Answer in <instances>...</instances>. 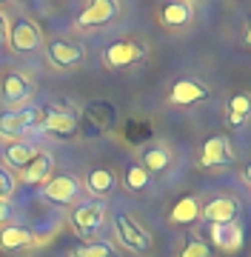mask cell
Returning a JSON list of instances; mask_svg holds the SVG:
<instances>
[{
    "label": "cell",
    "mask_w": 251,
    "mask_h": 257,
    "mask_svg": "<svg viewBox=\"0 0 251 257\" xmlns=\"http://www.w3.org/2000/svg\"><path fill=\"white\" fill-rule=\"evenodd\" d=\"M114 229H117V237H120V243L126 248L140 251V254L151 251V234L143 229L134 217H129V214H117V217H114Z\"/></svg>",
    "instance_id": "6da1fadb"
},
{
    "label": "cell",
    "mask_w": 251,
    "mask_h": 257,
    "mask_svg": "<svg viewBox=\"0 0 251 257\" xmlns=\"http://www.w3.org/2000/svg\"><path fill=\"white\" fill-rule=\"evenodd\" d=\"M143 57H146V46L140 40H117L106 49L103 60H106L109 69H126V66H134L137 60H143Z\"/></svg>",
    "instance_id": "3957f363"
},
{
    "label": "cell",
    "mask_w": 251,
    "mask_h": 257,
    "mask_svg": "<svg viewBox=\"0 0 251 257\" xmlns=\"http://www.w3.org/2000/svg\"><path fill=\"white\" fill-rule=\"evenodd\" d=\"M12 194H15V177L6 169H0V200H9Z\"/></svg>",
    "instance_id": "484cf974"
},
{
    "label": "cell",
    "mask_w": 251,
    "mask_h": 257,
    "mask_svg": "<svg viewBox=\"0 0 251 257\" xmlns=\"http://www.w3.org/2000/svg\"><path fill=\"white\" fill-rule=\"evenodd\" d=\"M77 192H80V183H77L75 175H57L52 180H46V186H43V197L52 203H60V206L72 203L77 197Z\"/></svg>",
    "instance_id": "ba28073f"
},
{
    "label": "cell",
    "mask_w": 251,
    "mask_h": 257,
    "mask_svg": "<svg viewBox=\"0 0 251 257\" xmlns=\"http://www.w3.org/2000/svg\"><path fill=\"white\" fill-rule=\"evenodd\" d=\"M12 206H9V200H0V226H9V220H12Z\"/></svg>",
    "instance_id": "4316f807"
},
{
    "label": "cell",
    "mask_w": 251,
    "mask_h": 257,
    "mask_svg": "<svg viewBox=\"0 0 251 257\" xmlns=\"http://www.w3.org/2000/svg\"><path fill=\"white\" fill-rule=\"evenodd\" d=\"M180 257H211V251H208V246L200 237H188L183 251H180Z\"/></svg>",
    "instance_id": "d4e9b609"
},
{
    "label": "cell",
    "mask_w": 251,
    "mask_h": 257,
    "mask_svg": "<svg viewBox=\"0 0 251 257\" xmlns=\"http://www.w3.org/2000/svg\"><path fill=\"white\" fill-rule=\"evenodd\" d=\"M120 15V3L117 0H94L89 3L80 15H77V26L89 29V26H106Z\"/></svg>",
    "instance_id": "277c9868"
},
{
    "label": "cell",
    "mask_w": 251,
    "mask_h": 257,
    "mask_svg": "<svg viewBox=\"0 0 251 257\" xmlns=\"http://www.w3.org/2000/svg\"><path fill=\"white\" fill-rule=\"evenodd\" d=\"M146 186H149V172L140 163L129 166V169H126V189H129V192H143Z\"/></svg>",
    "instance_id": "603a6c76"
},
{
    "label": "cell",
    "mask_w": 251,
    "mask_h": 257,
    "mask_svg": "<svg viewBox=\"0 0 251 257\" xmlns=\"http://www.w3.org/2000/svg\"><path fill=\"white\" fill-rule=\"evenodd\" d=\"M40 132H49V135H63V138H69V135H75V132H77V117H75L69 109H57V106H52V109L43 111Z\"/></svg>",
    "instance_id": "9c48e42d"
},
{
    "label": "cell",
    "mask_w": 251,
    "mask_h": 257,
    "mask_svg": "<svg viewBox=\"0 0 251 257\" xmlns=\"http://www.w3.org/2000/svg\"><path fill=\"white\" fill-rule=\"evenodd\" d=\"M32 231L26 226H6L0 229V248L3 251H18V248H26L32 246Z\"/></svg>",
    "instance_id": "d6986e66"
},
{
    "label": "cell",
    "mask_w": 251,
    "mask_h": 257,
    "mask_svg": "<svg viewBox=\"0 0 251 257\" xmlns=\"http://www.w3.org/2000/svg\"><path fill=\"white\" fill-rule=\"evenodd\" d=\"M52 166H55V160H52V155L49 152H38L35 155V160L20 172V177H23V183L29 186H40V183H46L49 175H52Z\"/></svg>",
    "instance_id": "9a60e30c"
},
{
    "label": "cell",
    "mask_w": 251,
    "mask_h": 257,
    "mask_svg": "<svg viewBox=\"0 0 251 257\" xmlns=\"http://www.w3.org/2000/svg\"><path fill=\"white\" fill-rule=\"evenodd\" d=\"M245 177H248V183H251V163H248V169H245Z\"/></svg>",
    "instance_id": "f546056e"
},
{
    "label": "cell",
    "mask_w": 251,
    "mask_h": 257,
    "mask_svg": "<svg viewBox=\"0 0 251 257\" xmlns=\"http://www.w3.org/2000/svg\"><path fill=\"white\" fill-rule=\"evenodd\" d=\"M49 60L57 66V69H72L83 60V46H77L72 40H63V37H57L49 43Z\"/></svg>",
    "instance_id": "7c38bea8"
},
{
    "label": "cell",
    "mask_w": 251,
    "mask_h": 257,
    "mask_svg": "<svg viewBox=\"0 0 251 257\" xmlns=\"http://www.w3.org/2000/svg\"><path fill=\"white\" fill-rule=\"evenodd\" d=\"M168 163H171V157H168L166 149L151 146V149H146V152H143V163H140V166H143L146 172H166Z\"/></svg>",
    "instance_id": "7402d4cb"
},
{
    "label": "cell",
    "mask_w": 251,
    "mask_h": 257,
    "mask_svg": "<svg viewBox=\"0 0 251 257\" xmlns=\"http://www.w3.org/2000/svg\"><path fill=\"white\" fill-rule=\"evenodd\" d=\"M75 257H114L112 243H86L75 248Z\"/></svg>",
    "instance_id": "cb8c5ba5"
},
{
    "label": "cell",
    "mask_w": 251,
    "mask_h": 257,
    "mask_svg": "<svg viewBox=\"0 0 251 257\" xmlns=\"http://www.w3.org/2000/svg\"><path fill=\"white\" fill-rule=\"evenodd\" d=\"M237 211H240V203L234 197H214L211 203H205V209H200V214L211 226H225L237 220Z\"/></svg>",
    "instance_id": "8fae6325"
},
{
    "label": "cell",
    "mask_w": 251,
    "mask_h": 257,
    "mask_svg": "<svg viewBox=\"0 0 251 257\" xmlns=\"http://www.w3.org/2000/svg\"><path fill=\"white\" fill-rule=\"evenodd\" d=\"M208 97V86L194 77H183V80H177L171 86V94H168V100L174 103V106H191V103H200Z\"/></svg>",
    "instance_id": "30bf717a"
},
{
    "label": "cell",
    "mask_w": 251,
    "mask_h": 257,
    "mask_svg": "<svg viewBox=\"0 0 251 257\" xmlns=\"http://www.w3.org/2000/svg\"><path fill=\"white\" fill-rule=\"evenodd\" d=\"M40 120H43V109H20V111H6L0 114V138H20L29 128H40Z\"/></svg>",
    "instance_id": "7a4b0ae2"
},
{
    "label": "cell",
    "mask_w": 251,
    "mask_h": 257,
    "mask_svg": "<svg viewBox=\"0 0 251 257\" xmlns=\"http://www.w3.org/2000/svg\"><path fill=\"white\" fill-rule=\"evenodd\" d=\"M248 117H251V94H245V92L231 94V100H228V120H231V126H242Z\"/></svg>",
    "instance_id": "44dd1931"
},
{
    "label": "cell",
    "mask_w": 251,
    "mask_h": 257,
    "mask_svg": "<svg viewBox=\"0 0 251 257\" xmlns=\"http://www.w3.org/2000/svg\"><path fill=\"white\" fill-rule=\"evenodd\" d=\"M103 217H106L103 203L100 200H86L72 211V226H75L80 234H94V231H100Z\"/></svg>",
    "instance_id": "5b68a950"
},
{
    "label": "cell",
    "mask_w": 251,
    "mask_h": 257,
    "mask_svg": "<svg viewBox=\"0 0 251 257\" xmlns=\"http://www.w3.org/2000/svg\"><path fill=\"white\" fill-rule=\"evenodd\" d=\"M200 220V203H197L194 194H186L171 206V223H180V226H191V223Z\"/></svg>",
    "instance_id": "e0dca14e"
},
{
    "label": "cell",
    "mask_w": 251,
    "mask_h": 257,
    "mask_svg": "<svg viewBox=\"0 0 251 257\" xmlns=\"http://www.w3.org/2000/svg\"><path fill=\"white\" fill-rule=\"evenodd\" d=\"M40 149L35 146V143H12L6 152H3V160H6V166H12V169H18V172H23L32 160H35V155H38Z\"/></svg>",
    "instance_id": "ac0fdd59"
},
{
    "label": "cell",
    "mask_w": 251,
    "mask_h": 257,
    "mask_svg": "<svg viewBox=\"0 0 251 257\" xmlns=\"http://www.w3.org/2000/svg\"><path fill=\"white\" fill-rule=\"evenodd\" d=\"M6 35H9V23H6V18L0 15V43L6 40Z\"/></svg>",
    "instance_id": "83f0119b"
},
{
    "label": "cell",
    "mask_w": 251,
    "mask_h": 257,
    "mask_svg": "<svg viewBox=\"0 0 251 257\" xmlns=\"http://www.w3.org/2000/svg\"><path fill=\"white\" fill-rule=\"evenodd\" d=\"M245 46H251V18H248V23H245Z\"/></svg>",
    "instance_id": "f1b7e54d"
},
{
    "label": "cell",
    "mask_w": 251,
    "mask_h": 257,
    "mask_svg": "<svg viewBox=\"0 0 251 257\" xmlns=\"http://www.w3.org/2000/svg\"><path fill=\"white\" fill-rule=\"evenodd\" d=\"M117 186V177H114L112 169H92L89 175H86V189L92 194H109Z\"/></svg>",
    "instance_id": "ffe728a7"
},
{
    "label": "cell",
    "mask_w": 251,
    "mask_h": 257,
    "mask_svg": "<svg viewBox=\"0 0 251 257\" xmlns=\"http://www.w3.org/2000/svg\"><path fill=\"white\" fill-rule=\"evenodd\" d=\"M228 163H234V149L228 143V138L214 135V138L205 140L203 149H200V166L211 169V166H228Z\"/></svg>",
    "instance_id": "52a82bcc"
},
{
    "label": "cell",
    "mask_w": 251,
    "mask_h": 257,
    "mask_svg": "<svg viewBox=\"0 0 251 257\" xmlns=\"http://www.w3.org/2000/svg\"><path fill=\"white\" fill-rule=\"evenodd\" d=\"M6 37H9V43H12L15 52H35V49L40 46V40H43L40 29L35 26L29 18H18V20H15Z\"/></svg>",
    "instance_id": "8992f818"
},
{
    "label": "cell",
    "mask_w": 251,
    "mask_h": 257,
    "mask_svg": "<svg viewBox=\"0 0 251 257\" xmlns=\"http://www.w3.org/2000/svg\"><path fill=\"white\" fill-rule=\"evenodd\" d=\"M191 15H194V9H191V3H186V0H174V3L160 6V20H163V26H168V29L186 26L188 20H191Z\"/></svg>",
    "instance_id": "2e32d148"
},
{
    "label": "cell",
    "mask_w": 251,
    "mask_h": 257,
    "mask_svg": "<svg viewBox=\"0 0 251 257\" xmlns=\"http://www.w3.org/2000/svg\"><path fill=\"white\" fill-rule=\"evenodd\" d=\"M32 80H29L26 74H20V72H6L3 74V100L6 103H23L32 97Z\"/></svg>",
    "instance_id": "4fadbf2b"
},
{
    "label": "cell",
    "mask_w": 251,
    "mask_h": 257,
    "mask_svg": "<svg viewBox=\"0 0 251 257\" xmlns=\"http://www.w3.org/2000/svg\"><path fill=\"white\" fill-rule=\"evenodd\" d=\"M211 237H214V243L223 248L225 254H237V251L242 248V243H245V234H242V229L237 226V223L214 226V229H211Z\"/></svg>",
    "instance_id": "5bb4252c"
}]
</instances>
